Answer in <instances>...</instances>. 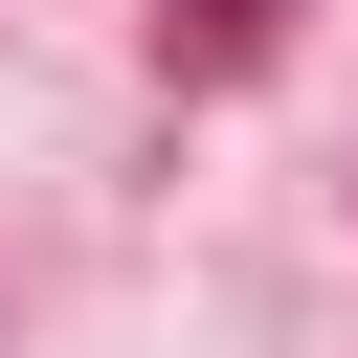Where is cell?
<instances>
[{
    "label": "cell",
    "mask_w": 358,
    "mask_h": 358,
    "mask_svg": "<svg viewBox=\"0 0 358 358\" xmlns=\"http://www.w3.org/2000/svg\"><path fill=\"white\" fill-rule=\"evenodd\" d=\"M201 22H224V45H246V22H268V0H201Z\"/></svg>",
    "instance_id": "cell-1"
}]
</instances>
